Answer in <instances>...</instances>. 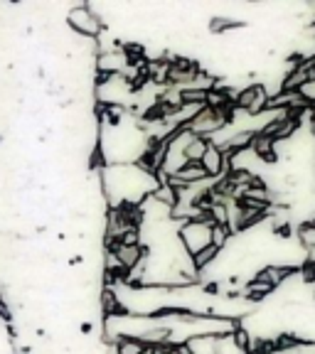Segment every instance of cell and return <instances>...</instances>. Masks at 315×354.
<instances>
[{
    "label": "cell",
    "instance_id": "5b68a950",
    "mask_svg": "<svg viewBox=\"0 0 315 354\" xmlns=\"http://www.w3.org/2000/svg\"><path fill=\"white\" fill-rule=\"evenodd\" d=\"M239 28H244V20H234V17H215V20L210 22V30L217 35L229 32V30H239Z\"/></svg>",
    "mask_w": 315,
    "mask_h": 354
},
{
    "label": "cell",
    "instance_id": "8992f818",
    "mask_svg": "<svg viewBox=\"0 0 315 354\" xmlns=\"http://www.w3.org/2000/svg\"><path fill=\"white\" fill-rule=\"evenodd\" d=\"M298 243L303 246V249L308 251H315V224H300L298 227Z\"/></svg>",
    "mask_w": 315,
    "mask_h": 354
},
{
    "label": "cell",
    "instance_id": "277c9868",
    "mask_svg": "<svg viewBox=\"0 0 315 354\" xmlns=\"http://www.w3.org/2000/svg\"><path fill=\"white\" fill-rule=\"evenodd\" d=\"M111 347H114V352L116 354H145L148 352V347L136 337H121L111 344Z\"/></svg>",
    "mask_w": 315,
    "mask_h": 354
},
{
    "label": "cell",
    "instance_id": "7a4b0ae2",
    "mask_svg": "<svg viewBox=\"0 0 315 354\" xmlns=\"http://www.w3.org/2000/svg\"><path fill=\"white\" fill-rule=\"evenodd\" d=\"M177 241H180V246H183L190 259L197 256L202 249L212 246V221H183L180 229H177Z\"/></svg>",
    "mask_w": 315,
    "mask_h": 354
},
{
    "label": "cell",
    "instance_id": "52a82bcc",
    "mask_svg": "<svg viewBox=\"0 0 315 354\" xmlns=\"http://www.w3.org/2000/svg\"><path fill=\"white\" fill-rule=\"evenodd\" d=\"M310 133H313V136H315V111H310Z\"/></svg>",
    "mask_w": 315,
    "mask_h": 354
},
{
    "label": "cell",
    "instance_id": "6da1fadb",
    "mask_svg": "<svg viewBox=\"0 0 315 354\" xmlns=\"http://www.w3.org/2000/svg\"><path fill=\"white\" fill-rule=\"evenodd\" d=\"M64 22H66V28L72 30L77 37L91 39V42H94V39H99L101 32H104V20H101V15L91 6L69 8Z\"/></svg>",
    "mask_w": 315,
    "mask_h": 354
},
{
    "label": "cell",
    "instance_id": "ba28073f",
    "mask_svg": "<svg viewBox=\"0 0 315 354\" xmlns=\"http://www.w3.org/2000/svg\"><path fill=\"white\" fill-rule=\"evenodd\" d=\"M313 303H315V290H313Z\"/></svg>",
    "mask_w": 315,
    "mask_h": 354
},
{
    "label": "cell",
    "instance_id": "3957f363",
    "mask_svg": "<svg viewBox=\"0 0 315 354\" xmlns=\"http://www.w3.org/2000/svg\"><path fill=\"white\" fill-rule=\"evenodd\" d=\"M207 145H210V140L202 138V136H195V133H192V136H190V140H188V145H185V150H183L185 160H188V162H199V160H202V155H205Z\"/></svg>",
    "mask_w": 315,
    "mask_h": 354
}]
</instances>
